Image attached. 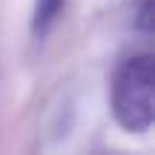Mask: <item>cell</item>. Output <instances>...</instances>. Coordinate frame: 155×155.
Segmentation results:
<instances>
[{
    "label": "cell",
    "instance_id": "6da1fadb",
    "mask_svg": "<svg viewBox=\"0 0 155 155\" xmlns=\"http://www.w3.org/2000/svg\"><path fill=\"white\" fill-rule=\"evenodd\" d=\"M109 109L115 124L129 135H147L155 121V58L132 52L118 63L109 86Z\"/></svg>",
    "mask_w": 155,
    "mask_h": 155
},
{
    "label": "cell",
    "instance_id": "7a4b0ae2",
    "mask_svg": "<svg viewBox=\"0 0 155 155\" xmlns=\"http://www.w3.org/2000/svg\"><path fill=\"white\" fill-rule=\"evenodd\" d=\"M69 0H35L32 6V20H29V35H32L35 43H43L55 26L61 23L63 12H66Z\"/></svg>",
    "mask_w": 155,
    "mask_h": 155
},
{
    "label": "cell",
    "instance_id": "3957f363",
    "mask_svg": "<svg viewBox=\"0 0 155 155\" xmlns=\"http://www.w3.org/2000/svg\"><path fill=\"white\" fill-rule=\"evenodd\" d=\"M155 23V0H132V26L141 35H152Z\"/></svg>",
    "mask_w": 155,
    "mask_h": 155
}]
</instances>
